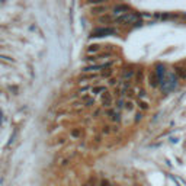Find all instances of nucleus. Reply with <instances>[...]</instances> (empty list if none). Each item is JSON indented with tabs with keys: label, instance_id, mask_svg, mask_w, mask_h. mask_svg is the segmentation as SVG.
<instances>
[{
	"label": "nucleus",
	"instance_id": "1",
	"mask_svg": "<svg viewBox=\"0 0 186 186\" xmlns=\"http://www.w3.org/2000/svg\"><path fill=\"white\" fill-rule=\"evenodd\" d=\"M177 77H176V74L174 73H167L166 79L163 80V83L160 84V87H161V90L164 93H170L174 89V87L177 86Z\"/></svg>",
	"mask_w": 186,
	"mask_h": 186
},
{
	"label": "nucleus",
	"instance_id": "2",
	"mask_svg": "<svg viewBox=\"0 0 186 186\" xmlns=\"http://www.w3.org/2000/svg\"><path fill=\"white\" fill-rule=\"evenodd\" d=\"M140 15L137 13H125L122 15V16H118V18H115V23H119V25H126V23H138L140 20Z\"/></svg>",
	"mask_w": 186,
	"mask_h": 186
},
{
	"label": "nucleus",
	"instance_id": "3",
	"mask_svg": "<svg viewBox=\"0 0 186 186\" xmlns=\"http://www.w3.org/2000/svg\"><path fill=\"white\" fill-rule=\"evenodd\" d=\"M116 33V29L112 26H100V28H95L92 31V36H109V35H115Z\"/></svg>",
	"mask_w": 186,
	"mask_h": 186
},
{
	"label": "nucleus",
	"instance_id": "4",
	"mask_svg": "<svg viewBox=\"0 0 186 186\" xmlns=\"http://www.w3.org/2000/svg\"><path fill=\"white\" fill-rule=\"evenodd\" d=\"M100 102L103 108H111L113 105V96L111 92H105L103 95H100Z\"/></svg>",
	"mask_w": 186,
	"mask_h": 186
},
{
	"label": "nucleus",
	"instance_id": "5",
	"mask_svg": "<svg viewBox=\"0 0 186 186\" xmlns=\"http://www.w3.org/2000/svg\"><path fill=\"white\" fill-rule=\"evenodd\" d=\"M154 73H156V76L159 77V81H160V84L163 83V80L166 79V76H167V71H166V67L163 66V64H156V70H154Z\"/></svg>",
	"mask_w": 186,
	"mask_h": 186
},
{
	"label": "nucleus",
	"instance_id": "6",
	"mask_svg": "<svg viewBox=\"0 0 186 186\" xmlns=\"http://www.w3.org/2000/svg\"><path fill=\"white\" fill-rule=\"evenodd\" d=\"M125 13H129V7L126 6V5H116V6H113V15L118 18V16H122V15Z\"/></svg>",
	"mask_w": 186,
	"mask_h": 186
},
{
	"label": "nucleus",
	"instance_id": "7",
	"mask_svg": "<svg viewBox=\"0 0 186 186\" xmlns=\"http://www.w3.org/2000/svg\"><path fill=\"white\" fill-rule=\"evenodd\" d=\"M106 115L109 116V119L112 121V122H121L119 111H116V109H109V111L106 112Z\"/></svg>",
	"mask_w": 186,
	"mask_h": 186
},
{
	"label": "nucleus",
	"instance_id": "8",
	"mask_svg": "<svg viewBox=\"0 0 186 186\" xmlns=\"http://www.w3.org/2000/svg\"><path fill=\"white\" fill-rule=\"evenodd\" d=\"M121 77H122V81H129L133 77H135V70H133V68H125L122 71Z\"/></svg>",
	"mask_w": 186,
	"mask_h": 186
},
{
	"label": "nucleus",
	"instance_id": "9",
	"mask_svg": "<svg viewBox=\"0 0 186 186\" xmlns=\"http://www.w3.org/2000/svg\"><path fill=\"white\" fill-rule=\"evenodd\" d=\"M174 74L176 77L180 80H186V68L182 66H176L174 67Z\"/></svg>",
	"mask_w": 186,
	"mask_h": 186
},
{
	"label": "nucleus",
	"instance_id": "10",
	"mask_svg": "<svg viewBox=\"0 0 186 186\" xmlns=\"http://www.w3.org/2000/svg\"><path fill=\"white\" fill-rule=\"evenodd\" d=\"M148 83H150V86H151V87H157V86H160L159 77L156 76V73H154V71H151V73L148 74Z\"/></svg>",
	"mask_w": 186,
	"mask_h": 186
},
{
	"label": "nucleus",
	"instance_id": "11",
	"mask_svg": "<svg viewBox=\"0 0 186 186\" xmlns=\"http://www.w3.org/2000/svg\"><path fill=\"white\" fill-rule=\"evenodd\" d=\"M113 20H115V19H113L112 15H108V13L102 15V16H99V18H98V22H99V23H112Z\"/></svg>",
	"mask_w": 186,
	"mask_h": 186
},
{
	"label": "nucleus",
	"instance_id": "12",
	"mask_svg": "<svg viewBox=\"0 0 186 186\" xmlns=\"http://www.w3.org/2000/svg\"><path fill=\"white\" fill-rule=\"evenodd\" d=\"M90 92L93 93V95H103L105 92H108L106 87L102 86V84H95V86H92V90Z\"/></svg>",
	"mask_w": 186,
	"mask_h": 186
},
{
	"label": "nucleus",
	"instance_id": "13",
	"mask_svg": "<svg viewBox=\"0 0 186 186\" xmlns=\"http://www.w3.org/2000/svg\"><path fill=\"white\" fill-rule=\"evenodd\" d=\"M81 100H83V103H84L86 108H92L93 105H95V98H93V96L84 95V96H81Z\"/></svg>",
	"mask_w": 186,
	"mask_h": 186
},
{
	"label": "nucleus",
	"instance_id": "14",
	"mask_svg": "<svg viewBox=\"0 0 186 186\" xmlns=\"http://www.w3.org/2000/svg\"><path fill=\"white\" fill-rule=\"evenodd\" d=\"M108 10V7L106 6H103V5H100V6H95L92 7V13L93 15H105V12Z\"/></svg>",
	"mask_w": 186,
	"mask_h": 186
},
{
	"label": "nucleus",
	"instance_id": "15",
	"mask_svg": "<svg viewBox=\"0 0 186 186\" xmlns=\"http://www.w3.org/2000/svg\"><path fill=\"white\" fill-rule=\"evenodd\" d=\"M100 76L98 73H89V74H83V76H80V80H96L99 79Z\"/></svg>",
	"mask_w": 186,
	"mask_h": 186
},
{
	"label": "nucleus",
	"instance_id": "16",
	"mask_svg": "<svg viewBox=\"0 0 186 186\" xmlns=\"http://www.w3.org/2000/svg\"><path fill=\"white\" fill-rule=\"evenodd\" d=\"M70 137L74 140H77L81 137V128H73L71 131H70Z\"/></svg>",
	"mask_w": 186,
	"mask_h": 186
},
{
	"label": "nucleus",
	"instance_id": "17",
	"mask_svg": "<svg viewBox=\"0 0 186 186\" xmlns=\"http://www.w3.org/2000/svg\"><path fill=\"white\" fill-rule=\"evenodd\" d=\"M112 74H113V70L112 68H108V70H103L100 73V77L102 79H112Z\"/></svg>",
	"mask_w": 186,
	"mask_h": 186
},
{
	"label": "nucleus",
	"instance_id": "18",
	"mask_svg": "<svg viewBox=\"0 0 186 186\" xmlns=\"http://www.w3.org/2000/svg\"><path fill=\"white\" fill-rule=\"evenodd\" d=\"M125 99H122V98H119V99L116 100V111H121V109H125Z\"/></svg>",
	"mask_w": 186,
	"mask_h": 186
},
{
	"label": "nucleus",
	"instance_id": "19",
	"mask_svg": "<svg viewBox=\"0 0 186 186\" xmlns=\"http://www.w3.org/2000/svg\"><path fill=\"white\" fill-rule=\"evenodd\" d=\"M100 50V45H98V44H93V45H89L87 46V53L92 54V53H98Z\"/></svg>",
	"mask_w": 186,
	"mask_h": 186
},
{
	"label": "nucleus",
	"instance_id": "20",
	"mask_svg": "<svg viewBox=\"0 0 186 186\" xmlns=\"http://www.w3.org/2000/svg\"><path fill=\"white\" fill-rule=\"evenodd\" d=\"M134 108H135V103H134L133 100H126V102H125V111H128V112H133Z\"/></svg>",
	"mask_w": 186,
	"mask_h": 186
},
{
	"label": "nucleus",
	"instance_id": "21",
	"mask_svg": "<svg viewBox=\"0 0 186 186\" xmlns=\"http://www.w3.org/2000/svg\"><path fill=\"white\" fill-rule=\"evenodd\" d=\"M16 134H18V129H13V134L10 135V138H9V141H7V146H6V148H9V147L13 144V141H15V138H16Z\"/></svg>",
	"mask_w": 186,
	"mask_h": 186
},
{
	"label": "nucleus",
	"instance_id": "22",
	"mask_svg": "<svg viewBox=\"0 0 186 186\" xmlns=\"http://www.w3.org/2000/svg\"><path fill=\"white\" fill-rule=\"evenodd\" d=\"M138 108L141 109V111H147V109H148V103H147L146 100H140V102H138Z\"/></svg>",
	"mask_w": 186,
	"mask_h": 186
},
{
	"label": "nucleus",
	"instance_id": "23",
	"mask_svg": "<svg viewBox=\"0 0 186 186\" xmlns=\"http://www.w3.org/2000/svg\"><path fill=\"white\" fill-rule=\"evenodd\" d=\"M135 80H137V83L143 81V70H137L135 71Z\"/></svg>",
	"mask_w": 186,
	"mask_h": 186
},
{
	"label": "nucleus",
	"instance_id": "24",
	"mask_svg": "<svg viewBox=\"0 0 186 186\" xmlns=\"http://www.w3.org/2000/svg\"><path fill=\"white\" fill-rule=\"evenodd\" d=\"M111 133H112V126H109V125L102 126V134H105V135H109Z\"/></svg>",
	"mask_w": 186,
	"mask_h": 186
},
{
	"label": "nucleus",
	"instance_id": "25",
	"mask_svg": "<svg viewBox=\"0 0 186 186\" xmlns=\"http://www.w3.org/2000/svg\"><path fill=\"white\" fill-rule=\"evenodd\" d=\"M84 60L87 61V63H96V61H98V55H87L86 58H84Z\"/></svg>",
	"mask_w": 186,
	"mask_h": 186
},
{
	"label": "nucleus",
	"instance_id": "26",
	"mask_svg": "<svg viewBox=\"0 0 186 186\" xmlns=\"http://www.w3.org/2000/svg\"><path fill=\"white\" fill-rule=\"evenodd\" d=\"M0 58H2V60H5V61H7V63H15V58L9 57V55H0Z\"/></svg>",
	"mask_w": 186,
	"mask_h": 186
},
{
	"label": "nucleus",
	"instance_id": "27",
	"mask_svg": "<svg viewBox=\"0 0 186 186\" xmlns=\"http://www.w3.org/2000/svg\"><path fill=\"white\" fill-rule=\"evenodd\" d=\"M87 90H92V86H83V87H80V90H79V93H84V92H87Z\"/></svg>",
	"mask_w": 186,
	"mask_h": 186
},
{
	"label": "nucleus",
	"instance_id": "28",
	"mask_svg": "<svg viewBox=\"0 0 186 186\" xmlns=\"http://www.w3.org/2000/svg\"><path fill=\"white\" fill-rule=\"evenodd\" d=\"M68 163H70V157H66V159H63L61 160V166H67V164H68Z\"/></svg>",
	"mask_w": 186,
	"mask_h": 186
},
{
	"label": "nucleus",
	"instance_id": "29",
	"mask_svg": "<svg viewBox=\"0 0 186 186\" xmlns=\"http://www.w3.org/2000/svg\"><path fill=\"white\" fill-rule=\"evenodd\" d=\"M99 186H111V183H109V182H108L106 179H103V180H100Z\"/></svg>",
	"mask_w": 186,
	"mask_h": 186
},
{
	"label": "nucleus",
	"instance_id": "30",
	"mask_svg": "<svg viewBox=\"0 0 186 186\" xmlns=\"http://www.w3.org/2000/svg\"><path fill=\"white\" fill-rule=\"evenodd\" d=\"M138 96H140V98H146V96H147V92L144 90V89H141V90L138 92Z\"/></svg>",
	"mask_w": 186,
	"mask_h": 186
},
{
	"label": "nucleus",
	"instance_id": "31",
	"mask_svg": "<svg viewBox=\"0 0 186 186\" xmlns=\"http://www.w3.org/2000/svg\"><path fill=\"white\" fill-rule=\"evenodd\" d=\"M108 83H109V86H116V84H118V81H116L115 79H109Z\"/></svg>",
	"mask_w": 186,
	"mask_h": 186
},
{
	"label": "nucleus",
	"instance_id": "32",
	"mask_svg": "<svg viewBox=\"0 0 186 186\" xmlns=\"http://www.w3.org/2000/svg\"><path fill=\"white\" fill-rule=\"evenodd\" d=\"M141 118H143V113H141V112H138L137 115H135V121H137V122H138V121H141Z\"/></svg>",
	"mask_w": 186,
	"mask_h": 186
},
{
	"label": "nucleus",
	"instance_id": "33",
	"mask_svg": "<svg viewBox=\"0 0 186 186\" xmlns=\"http://www.w3.org/2000/svg\"><path fill=\"white\" fill-rule=\"evenodd\" d=\"M0 124H3V112H2V109H0Z\"/></svg>",
	"mask_w": 186,
	"mask_h": 186
},
{
	"label": "nucleus",
	"instance_id": "34",
	"mask_svg": "<svg viewBox=\"0 0 186 186\" xmlns=\"http://www.w3.org/2000/svg\"><path fill=\"white\" fill-rule=\"evenodd\" d=\"M66 143V138H60V141H58V144H64Z\"/></svg>",
	"mask_w": 186,
	"mask_h": 186
},
{
	"label": "nucleus",
	"instance_id": "35",
	"mask_svg": "<svg viewBox=\"0 0 186 186\" xmlns=\"http://www.w3.org/2000/svg\"><path fill=\"white\" fill-rule=\"evenodd\" d=\"M0 183H2V176H0Z\"/></svg>",
	"mask_w": 186,
	"mask_h": 186
},
{
	"label": "nucleus",
	"instance_id": "36",
	"mask_svg": "<svg viewBox=\"0 0 186 186\" xmlns=\"http://www.w3.org/2000/svg\"><path fill=\"white\" fill-rule=\"evenodd\" d=\"M83 186H87V185H83Z\"/></svg>",
	"mask_w": 186,
	"mask_h": 186
}]
</instances>
